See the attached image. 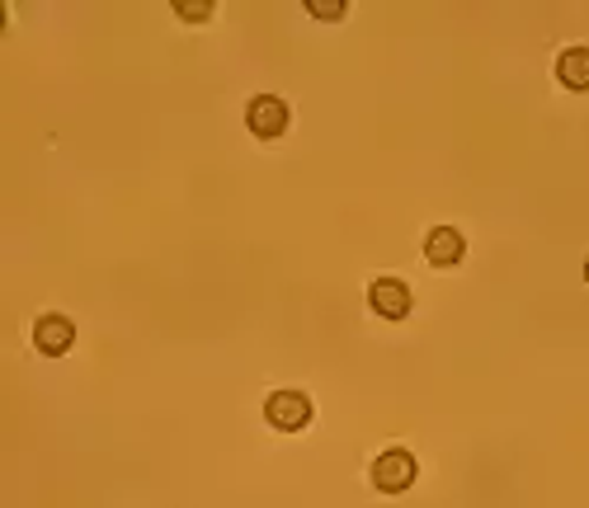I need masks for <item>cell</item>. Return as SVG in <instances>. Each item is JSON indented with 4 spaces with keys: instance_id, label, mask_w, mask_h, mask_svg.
Instances as JSON below:
<instances>
[{
    "instance_id": "6da1fadb",
    "label": "cell",
    "mask_w": 589,
    "mask_h": 508,
    "mask_svg": "<svg viewBox=\"0 0 589 508\" xmlns=\"http://www.w3.org/2000/svg\"><path fill=\"white\" fill-rule=\"evenodd\" d=\"M264 419L283 428V434H302V428L312 424V395H302V391H274L264 401Z\"/></svg>"
},
{
    "instance_id": "7a4b0ae2",
    "label": "cell",
    "mask_w": 589,
    "mask_h": 508,
    "mask_svg": "<svg viewBox=\"0 0 589 508\" xmlns=\"http://www.w3.org/2000/svg\"><path fill=\"white\" fill-rule=\"evenodd\" d=\"M373 485L382 489V495H401V489L416 485V457L410 452H382L373 462Z\"/></svg>"
},
{
    "instance_id": "3957f363",
    "label": "cell",
    "mask_w": 589,
    "mask_h": 508,
    "mask_svg": "<svg viewBox=\"0 0 589 508\" xmlns=\"http://www.w3.org/2000/svg\"><path fill=\"white\" fill-rule=\"evenodd\" d=\"M246 123H250V132L254 137H283L288 132V104L279 100V94H254L250 108H246Z\"/></svg>"
},
{
    "instance_id": "277c9868",
    "label": "cell",
    "mask_w": 589,
    "mask_h": 508,
    "mask_svg": "<svg viewBox=\"0 0 589 508\" xmlns=\"http://www.w3.org/2000/svg\"><path fill=\"white\" fill-rule=\"evenodd\" d=\"M369 307L382 315V321H406L410 315V288L401 278H377L369 288Z\"/></svg>"
},
{
    "instance_id": "5b68a950",
    "label": "cell",
    "mask_w": 589,
    "mask_h": 508,
    "mask_svg": "<svg viewBox=\"0 0 589 508\" xmlns=\"http://www.w3.org/2000/svg\"><path fill=\"white\" fill-rule=\"evenodd\" d=\"M463 254H467L463 231H453V227H434V231L424 235V259L434 264V268H453V264H463Z\"/></svg>"
},
{
    "instance_id": "8992f818",
    "label": "cell",
    "mask_w": 589,
    "mask_h": 508,
    "mask_svg": "<svg viewBox=\"0 0 589 508\" xmlns=\"http://www.w3.org/2000/svg\"><path fill=\"white\" fill-rule=\"evenodd\" d=\"M34 344H38V354H47V358L67 354V348L76 344V325L67 321V315H43V321L34 325Z\"/></svg>"
},
{
    "instance_id": "52a82bcc",
    "label": "cell",
    "mask_w": 589,
    "mask_h": 508,
    "mask_svg": "<svg viewBox=\"0 0 589 508\" xmlns=\"http://www.w3.org/2000/svg\"><path fill=\"white\" fill-rule=\"evenodd\" d=\"M556 81L566 90H589V47H566L556 57Z\"/></svg>"
},
{
    "instance_id": "ba28073f",
    "label": "cell",
    "mask_w": 589,
    "mask_h": 508,
    "mask_svg": "<svg viewBox=\"0 0 589 508\" xmlns=\"http://www.w3.org/2000/svg\"><path fill=\"white\" fill-rule=\"evenodd\" d=\"M174 14H184V20L203 24V20L213 14V0H180V5H174Z\"/></svg>"
},
{
    "instance_id": "9c48e42d",
    "label": "cell",
    "mask_w": 589,
    "mask_h": 508,
    "mask_svg": "<svg viewBox=\"0 0 589 508\" xmlns=\"http://www.w3.org/2000/svg\"><path fill=\"white\" fill-rule=\"evenodd\" d=\"M316 20H344V0H307Z\"/></svg>"
},
{
    "instance_id": "30bf717a",
    "label": "cell",
    "mask_w": 589,
    "mask_h": 508,
    "mask_svg": "<svg viewBox=\"0 0 589 508\" xmlns=\"http://www.w3.org/2000/svg\"><path fill=\"white\" fill-rule=\"evenodd\" d=\"M585 282H589V259H585Z\"/></svg>"
}]
</instances>
